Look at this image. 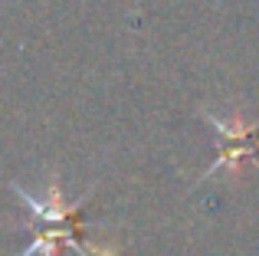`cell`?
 Here are the masks:
<instances>
[{
	"label": "cell",
	"mask_w": 259,
	"mask_h": 256,
	"mask_svg": "<svg viewBox=\"0 0 259 256\" xmlns=\"http://www.w3.org/2000/svg\"><path fill=\"white\" fill-rule=\"evenodd\" d=\"M207 122L223 135V145H227V148H223L220 158H217L213 164H210L207 171L200 174V181H207V178H213V174H220V167H236L243 158L256 154V128H246V125H227V122H220L217 115H210Z\"/></svg>",
	"instance_id": "6da1fadb"
}]
</instances>
